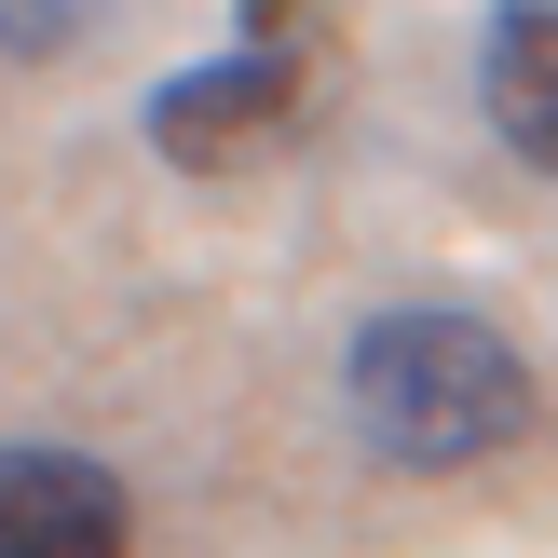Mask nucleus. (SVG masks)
Listing matches in <instances>:
<instances>
[{
    "instance_id": "nucleus-6",
    "label": "nucleus",
    "mask_w": 558,
    "mask_h": 558,
    "mask_svg": "<svg viewBox=\"0 0 558 558\" xmlns=\"http://www.w3.org/2000/svg\"><path fill=\"white\" fill-rule=\"evenodd\" d=\"M232 14H245V41H287V27H300V0H232Z\"/></svg>"
},
{
    "instance_id": "nucleus-4",
    "label": "nucleus",
    "mask_w": 558,
    "mask_h": 558,
    "mask_svg": "<svg viewBox=\"0 0 558 558\" xmlns=\"http://www.w3.org/2000/svg\"><path fill=\"white\" fill-rule=\"evenodd\" d=\"M477 96L505 123V150L532 178H558V0H505L477 27Z\"/></svg>"
},
{
    "instance_id": "nucleus-3",
    "label": "nucleus",
    "mask_w": 558,
    "mask_h": 558,
    "mask_svg": "<svg viewBox=\"0 0 558 558\" xmlns=\"http://www.w3.org/2000/svg\"><path fill=\"white\" fill-rule=\"evenodd\" d=\"M0 558H136V505L82 450H0Z\"/></svg>"
},
{
    "instance_id": "nucleus-2",
    "label": "nucleus",
    "mask_w": 558,
    "mask_h": 558,
    "mask_svg": "<svg viewBox=\"0 0 558 558\" xmlns=\"http://www.w3.org/2000/svg\"><path fill=\"white\" fill-rule=\"evenodd\" d=\"M300 96H314V54L300 41H232V54H205V69L150 82V150L191 163V178H232V163H259L272 136L300 123Z\"/></svg>"
},
{
    "instance_id": "nucleus-1",
    "label": "nucleus",
    "mask_w": 558,
    "mask_h": 558,
    "mask_svg": "<svg viewBox=\"0 0 558 558\" xmlns=\"http://www.w3.org/2000/svg\"><path fill=\"white\" fill-rule=\"evenodd\" d=\"M341 409L396 477H463V463H505L545 423L532 354L477 314V300H381L341 341Z\"/></svg>"
},
{
    "instance_id": "nucleus-5",
    "label": "nucleus",
    "mask_w": 558,
    "mask_h": 558,
    "mask_svg": "<svg viewBox=\"0 0 558 558\" xmlns=\"http://www.w3.org/2000/svg\"><path fill=\"white\" fill-rule=\"evenodd\" d=\"M109 14H123V0H0V69H54V54H82Z\"/></svg>"
}]
</instances>
